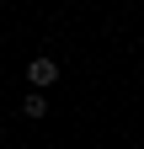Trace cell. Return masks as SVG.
Returning <instances> with one entry per match:
<instances>
[{
    "label": "cell",
    "mask_w": 144,
    "mask_h": 149,
    "mask_svg": "<svg viewBox=\"0 0 144 149\" xmlns=\"http://www.w3.org/2000/svg\"><path fill=\"white\" fill-rule=\"evenodd\" d=\"M53 80H59V64L53 59H32L27 64V85H53Z\"/></svg>",
    "instance_id": "6da1fadb"
},
{
    "label": "cell",
    "mask_w": 144,
    "mask_h": 149,
    "mask_svg": "<svg viewBox=\"0 0 144 149\" xmlns=\"http://www.w3.org/2000/svg\"><path fill=\"white\" fill-rule=\"evenodd\" d=\"M22 112H27L32 123H43V117H48V101H43V91H32V96L22 101Z\"/></svg>",
    "instance_id": "7a4b0ae2"
}]
</instances>
